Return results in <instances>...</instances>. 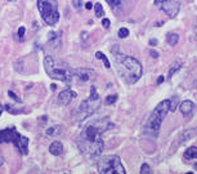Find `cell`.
<instances>
[{
    "mask_svg": "<svg viewBox=\"0 0 197 174\" xmlns=\"http://www.w3.org/2000/svg\"><path fill=\"white\" fill-rule=\"evenodd\" d=\"M164 80H165V76H162V75L159 76V79H157V84H161Z\"/></svg>",
    "mask_w": 197,
    "mask_h": 174,
    "instance_id": "32",
    "label": "cell"
},
{
    "mask_svg": "<svg viewBox=\"0 0 197 174\" xmlns=\"http://www.w3.org/2000/svg\"><path fill=\"white\" fill-rule=\"evenodd\" d=\"M193 108H195V105H193L192 101H184L179 106L180 112H182L184 116H190L192 114V111H193Z\"/></svg>",
    "mask_w": 197,
    "mask_h": 174,
    "instance_id": "12",
    "label": "cell"
},
{
    "mask_svg": "<svg viewBox=\"0 0 197 174\" xmlns=\"http://www.w3.org/2000/svg\"><path fill=\"white\" fill-rule=\"evenodd\" d=\"M56 88H57L56 84H52V85H50V89H52V90H56Z\"/></svg>",
    "mask_w": 197,
    "mask_h": 174,
    "instance_id": "36",
    "label": "cell"
},
{
    "mask_svg": "<svg viewBox=\"0 0 197 174\" xmlns=\"http://www.w3.org/2000/svg\"><path fill=\"white\" fill-rule=\"evenodd\" d=\"M115 66L120 77L126 84L137 83L142 76V71H143L140 62L137 58L122 56V54H115Z\"/></svg>",
    "mask_w": 197,
    "mask_h": 174,
    "instance_id": "2",
    "label": "cell"
},
{
    "mask_svg": "<svg viewBox=\"0 0 197 174\" xmlns=\"http://www.w3.org/2000/svg\"><path fill=\"white\" fill-rule=\"evenodd\" d=\"M155 5L166 13L170 18H174L180 9L179 0H155Z\"/></svg>",
    "mask_w": 197,
    "mask_h": 174,
    "instance_id": "9",
    "label": "cell"
},
{
    "mask_svg": "<svg viewBox=\"0 0 197 174\" xmlns=\"http://www.w3.org/2000/svg\"><path fill=\"white\" fill-rule=\"evenodd\" d=\"M9 142L18 148L21 154H28V138L21 136L14 128L0 130V143H9Z\"/></svg>",
    "mask_w": 197,
    "mask_h": 174,
    "instance_id": "5",
    "label": "cell"
},
{
    "mask_svg": "<svg viewBox=\"0 0 197 174\" xmlns=\"http://www.w3.org/2000/svg\"><path fill=\"white\" fill-rule=\"evenodd\" d=\"M196 152H197V147H190L188 150H186V152H184V159H186V160L195 159Z\"/></svg>",
    "mask_w": 197,
    "mask_h": 174,
    "instance_id": "17",
    "label": "cell"
},
{
    "mask_svg": "<svg viewBox=\"0 0 197 174\" xmlns=\"http://www.w3.org/2000/svg\"><path fill=\"white\" fill-rule=\"evenodd\" d=\"M112 124L106 121H97L94 124L86 125L81 130V133L77 137V147L80 152L88 157L98 156L103 151V139H102V134H103L108 128H111Z\"/></svg>",
    "mask_w": 197,
    "mask_h": 174,
    "instance_id": "1",
    "label": "cell"
},
{
    "mask_svg": "<svg viewBox=\"0 0 197 174\" xmlns=\"http://www.w3.org/2000/svg\"><path fill=\"white\" fill-rule=\"evenodd\" d=\"M3 110H4V107L0 106V116H2V114H3Z\"/></svg>",
    "mask_w": 197,
    "mask_h": 174,
    "instance_id": "38",
    "label": "cell"
},
{
    "mask_svg": "<svg viewBox=\"0 0 197 174\" xmlns=\"http://www.w3.org/2000/svg\"><path fill=\"white\" fill-rule=\"evenodd\" d=\"M101 105V99L97 93V89L92 86L90 89V97L88 99L83 101L80 106H79L77 114H79V120H85L86 117H89L92 114L96 112V110Z\"/></svg>",
    "mask_w": 197,
    "mask_h": 174,
    "instance_id": "8",
    "label": "cell"
},
{
    "mask_svg": "<svg viewBox=\"0 0 197 174\" xmlns=\"http://www.w3.org/2000/svg\"><path fill=\"white\" fill-rule=\"evenodd\" d=\"M98 172L99 174H126L120 157L116 155L102 157L98 161Z\"/></svg>",
    "mask_w": 197,
    "mask_h": 174,
    "instance_id": "7",
    "label": "cell"
},
{
    "mask_svg": "<svg viewBox=\"0 0 197 174\" xmlns=\"http://www.w3.org/2000/svg\"><path fill=\"white\" fill-rule=\"evenodd\" d=\"M170 111V102L169 99L161 101L159 105L156 106V108L151 112L149 117L147 119V121L144 124V133L148 134L151 137H157L160 132V126L162 124V120L166 116V114Z\"/></svg>",
    "mask_w": 197,
    "mask_h": 174,
    "instance_id": "3",
    "label": "cell"
},
{
    "mask_svg": "<svg viewBox=\"0 0 197 174\" xmlns=\"http://www.w3.org/2000/svg\"><path fill=\"white\" fill-rule=\"evenodd\" d=\"M44 67H45L46 74H48L52 79L61 80V81L67 83V84H70L74 79V70L59 65L58 61H56L50 56H46L44 58Z\"/></svg>",
    "mask_w": 197,
    "mask_h": 174,
    "instance_id": "4",
    "label": "cell"
},
{
    "mask_svg": "<svg viewBox=\"0 0 197 174\" xmlns=\"http://www.w3.org/2000/svg\"><path fill=\"white\" fill-rule=\"evenodd\" d=\"M149 44H151V45H156L157 40H156V39H151V40H149Z\"/></svg>",
    "mask_w": 197,
    "mask_h": 174,
    "instance_id": "34",
    "label": "cell"
},
{
    "mask_svg": "<svg viewBox=\"0 0 197 174\" xmlns=\"http://www.w3.org/2000/svg\"><path fill=\"white\" fill-rule=\"evenodd\" d=\"M49 152L54 156H59V155H62V152H63V146H62V143L59 141H54L49 146Z\"/></svg>",
    "mask_w": 197,
    "mask_h": 174,
    "instance_id": "14",
    "label": "cell"
},
{
    "mask_svg": "<svg viewBox=\"0 0 197 174\" xmlns=\"http://www.w3.org/2000/svg\"><path fill=\"white\" fill-rule=\"evenodd\" d=\"M85 8H86V9H88V11H90L92 8H93V4H92L90 2H89V3H86V4H85Z\"/></svg>",
    "mask_w": 197,
    "mask_h": 174,
    "instance_id": "33",
    "label": "cell"
},
{
    "mask_svg": "<svg viewBox=\"0 0 197 174\" xmlns=\"http://www.w3.org/2000/svg\"><path fill=\"white\" fill-rule=\"evenodd\" d=\"M140 174H153V173H152V169L149 168L148 164H143L140 167Z\"/></svg>",
    "mask_w": 197,
    "mask_h": 174,
    "instance_id": "22",
    "label": "cell"
},
{
    "mask_svg": "<svg viewBox=\"0 0 197 174\" xmlns=\"http://www.w3.org/2000/svg\"><path fill=\"white\" fill-rule=\"evenodd\" d=\"M8 94H9V97H12L15 102H21V98H18V96H17V94H15L13 90H8Z\"/></svg>",
    "mask_w": 197,
    "mask_h": 174,
    "instance_id": "26",
    "label": "cell"
},
{
    "mask_svg": "<svg viewBox=\"0 0 197 174\" xmlns=\"http://www.w3.org/2000/svg\"><path fill=\"white\" fill-rule=\"evenodd\" d=\"M37 8L46 25L54 26L59 21L57 0H37Z\"/></svg>",
    "mask_w": 197,
    "mask_h": 174,
    "instance_id": "6",
    "label": "cell"
},
{
    "mask_svg": "<svg viewBox=\"0 0 197 174\" xmlns=\"http://www.w3.org/2000/svg\"><path fill=\"white\" fill-rule=\"evenodd\" d=\"M195 34H196V37H197V21L195 23Z\"/></svg>",
    "mask_w": 197,
    "mask_h": 174,
    "instance_id": "37",
    "label": "cell"
},
{
    "mask_svg": "<svg viewBox=\"0 0 197 174\" xmlns=\"http://www.w3.org/2000/svg\"><path fill=\"white\" fill-rule=\"evenodd\" d=\"M116 101H117V96H116V94H113V96H108V97L105 99V103H106V105H113Z\"/></svg>",
    "mask_w": 197,
    "mask_h": 174,
    "instance_id": "25",
    "label": "cell"
},
{
    "mask_svg": "<svg viewBox=\"0 0 197 174\" xmlns=\"http://www.w3.org/2000/svg\"><path fill=\"white\" fill-rule=\"evenodd\" d=\"M3 164H4V157H3L2 155H0V167H2Z\"/></svg>",
    "mask_w": 197,
    "mask_h": 174,
    "instance_id": "35",
    "label": "cell"
},
{
    "mask_svg": "<svg viewBox=\"0 0 197 174\" xmlns=\"http://www.w3.org/2000/svg\"><path fill=\"white\" fill-rule=\"evenodd\" d=\"M72 5L76 8V9H80L83 5V0H72Z\"/></svg>",
    "mask_w": 197,
    "mask_h": 174,
    "instance_id": "27",
    "label": "cell"
},
{
    "mask_svg": "<svg viewBox=\"0 0 197 174\" xmlns=\"http://www.w3.org/2000/svg\"><path fill=\"white\" fill-rule=\"evenodd\" d=\"M195 159H197V152H196V155H195Z\"/></svg>",
    "mask_w": 197,
    "mask_h": 174,
    "instance_id": "40",
    "label": "cell"
},
{
    "mask_svg": "<svg viewBox=\"0 0 197 174\" xmlns=\"http://www.w3.org/2000/svg\"><path fill=\"white\" fill-rule=\"evenodd\" d=\"M179 68H180V63H179V62H177L175 65H173L171 68H170V71H169V79H170L173 75H174V72H177Z\"/></svg>",
    "mask_w": 197,
    "mask_h": 174,
    "instance_id": "24",
    "label": "cell"
},
{
    "mask_svg": "<svg viewBox=\"0 0 197 174\" xmlns=\"http://www.w3.org/2000/svg\"><path fill=\"white\" fill-rule=\"evenodd\" d=\"M77 94L75 92H72L71 89H65V90H62L59 93V96H58V103L61 106H67L71 103V101H72L74 98H76Z\"/></svg>",
    "mask_w": 197,
    "mask_h": 174,
    "instance_id": "10",
    "label": "cell"
},
{
    "mask_svg": "<svg viewBox=\"0 0 197 174\" xmlns=\"http://www.w3.org/2000/svg\"><path fill=\"white\" fill-rule=\"evenodd\" d=\"M117 35H119V37L121 39H125V37H128L129 36V30L126 27H121L119 30V33H117Z\"/></svg>",
    "mask_w": 197,
    "mask_h": 174,
    "instance_id": "21",
    "label": "cell"
},
{
    "mask_svg": "<svg viewBox=\"0 0 197 174\" xmlns=\"http://www.w3.org/2000/svg\"><path fill=\"white\" fill-rule=\"evenodd\" d=\"M128 2H129V0H107V3L111 5V8H112V9H115V11L120 9L124 4H126Z\"/></svg>",
    "mask_w": 197,
    "mask_h": 174,
    "instance_id": "15",
    "label": "cell"
},
{
    "mask_svg": "<svg viewBox=\"0 0 197 174\" xmlns=\"http://www.w3.org/2000/svg\"><path fill=\"white\" fill-rule=\"evenodd\" d=\"M102 26H103L105 28H108L109 26H111V21H109L108 18H103L102 20Z\"/></svg>",
    "mask_w": 197,
    "mask_h": 174,
    "instance_id": "28",
    "label": "cell"
},
{
    "mask_svg": "<svg viewBox=\"0 0 197 174\" xmlns=\"http://www.w3.org/2000/svg\"><path fill=\"white\" fill-rule=\"evenodd\" d=\"M149 54H151V56H152L153 58H159V53H157L156 50H153V49L149 50Z\"/></svg>",
    "mask_w": 197,
    "mask_h": 174,
    "instance_id": "31",
    "label": "cell"
},
{
    "mask_svg": "<svg viewBox=\"0 0 197 174\" xmlns=\"http://www.w3.org/2000/svg\"><path fill=\"white\" fill-rule=\"evenodd\" d=\"M187 174H193V173H191V172H190V173H187Z\"/></svg>",
    "mask_w": 197,
    "mask_h": 174,
    "instance_id": "41",
    "label": "cell"
},
{
    "mask_svg": "<svg viewBox=\"0 0 197 174\" xmlns=\"http://www.w3.org/2000/svg\"><path fill=\"white\" fill-rule=\"evenodd\" d=\"M94 12H96V15L97 17H103V14H105V11H103V7H102L101 3H97L96 5H94Z\"/></svg>",
    "mask_w": 197,
    "mask_h": 174,
    "instance_id": "19",
    "label": "cell"
},
{
    "mask_svg": "<svg viewBox=\"0 0 197 174\" xmlns=\"http://www.w3.org/2000/svg\"><path fill=\"white\" fill-rule=\"evenodd\" d=\"M193 168H195V170H197V163L195 164V167H193Z\"/></svg>",
    "mask_w": 197,
    "mask_h": 174,
    "instance_id": "39",
    "label": "cell"
},
{
    "mask_svg": "<svg viewBox=\"0 0 197 174\" xmlns=\"http://www.w3.org/2000/svg\"><path fill=\"white\" fill-rule=\"evenodd\" d=\"M169 102H170V111H175L178 106V97H173L171 99H169Z\"/></svg>",
    "mask_w": 197,
    "mask_h": 174,
    "instance_id": "23",
    "label": "cell"
},
{
    "mask_svg": "<svg viewBox=\"0 0 197 174\" xmlns=\"http://www.w3.org/2000/svg\"><path fill=\"white\" fill-rule=\"evenodd\" d=\"M166 40H168V43L170 44V45H177L178 44V41H179V35L178 34H175V33H169L168 35H166Z\"/></svg>",
    "mask_w": 197,
    "mask_h": 174,
    "instance_id": "16",
    "label": "cell"
},
{
    "mask_svg": "<svg viewBox=\"0 0 197 174\" xmlns=\"http://www.w3.org/2000/svg\"><path fill=\"white\" fill-rule=\"evenodd\" d=\"M93 75H94V71H93V70H89V68L74 70V76L79 77L81 81H88V80H90Z\"/></svg>",
    "mask_w": 197,
    "mask_h": 174,
    "instance_id": "11",
    "label": "cell"
},
{
    "mask_svg": "<svg viewBox=\"0 0 197 174\" xmlns=\"http://www.w3.org/2000/svg\"><path fill=\"white\" fill-rule=\"evenodd\" d=\"M196 134H197V128H192V129H188V130L183 132L182 134H180V137H179V145H182V143H184V142L190 141L191 138H193L196 136Z\"/></svg>",
    "mask_w": 197,
    "mask_h": 174,
    "instance_id": "13",
    "label": "cell"
},
{
    "mask_svg": "<svg viewBox=\"0 0 197 174\" xmlns=\"http://www.w3.org/2000/svg\"><path fill=\"white\" fill-rule=\"evenodd\" d=\"M25 33H26V28H25V26H21L19 28H18V36H25Z\"/></svg>",
    "mask_w": 197,
    "mask_h": 174,
    "instance_id": "30",
    "label": "cell"
},
{
    "mask_svg": "<svg viewBox=\"0 0 197 174\" xmlns=\"http://www.w3.org/2000/svg\"><path fill=\"white\" fill-rule=\"evenodd\" d=\"M61 130V126L59 125H54V126H50L49 129H46V134L48 136H56V134H58Z\"/></svg>",
    "mask_w": 197,
    "mask_h": 174,
    "instance_id": "20",
    "label": "cell"
},
{
    "mask_svg": "<svg viewBox=\"0 0 197 174\" xmlns=\"http://www.w3.org/2000/svg\"><path fill=\"white\" fill-rule=\"evenodd\" d=\"M96 57H97L98 59H102V61H103L105 66H106L107 68H109V67H111V63H109L108 58H107V57H106V56H105V54L102 53V52H97V53H96Z\"/></svg>",
    "mask_w": 197,
    "mask_h": 174,
    "instance_id": "18",
    "label": "cell"
},
{
    "mask_svg": "<svg viewBox=\"0 0 197 174\" xmlns=\"http://www.w3.org/2000/svg\"><path fill=\"white\" fill-rule=\"evenodd\" d=\"M5 108H6V111H9L12 114H18L19 111H17V110H14L15 107L14 106H11V105H5Z\"/></svg>",
    "mask_w": 197,
    "mask_h": 174,
    "instance_id": "29",
    "label": "cell"
}]
</instances>
